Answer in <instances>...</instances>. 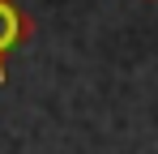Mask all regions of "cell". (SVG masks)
<instances>
[{
    "mask_svg": "<svg viewBox=\"0 0 158 154\" xmlns=\"http://www.w3.org/2000/svg\"><path fill=\"white\" fill-rule=\"evenodd\" d=\"M30 34V22L26 13L13 4V0H0V81L9 77V69H4V60H9V51L22 47V39Z\"/></svg>",
    "mask_w": 158,
    "mask_h": 154,
    "instance_id": "obj_1",
    "label": "cell"
}]
</instances>
